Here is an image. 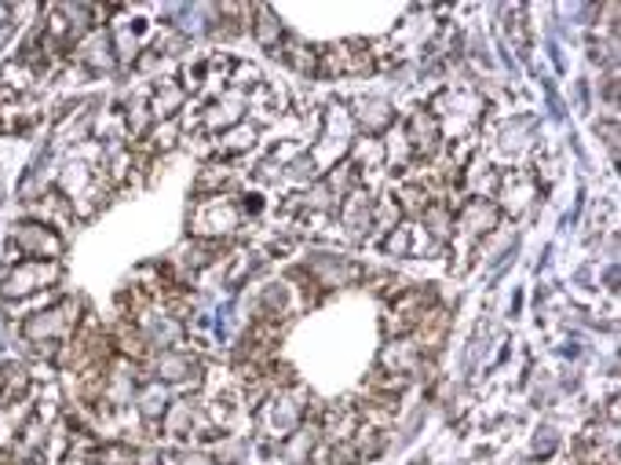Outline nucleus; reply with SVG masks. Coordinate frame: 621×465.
Here are the masks:
<instances>
[{
    "mask_svg": "<svg viewBox=\"0 0 621 465\" xmlns=\"http://www.w3.org/2000/svg\"><path fill=\"white\" fill-rule=\"evenodd\" d=\"M432 304H435L432 290H424V286H406V290H399L395 298H391V309H388V315H384V331L395 334V337H406L413 326L421 323V315L432 309Z\"/></svg>",
    "mask_w": 621,
    "mask_h": 465,
    "instance_id": "7",
    "label": "nucleus"
},
{
    "mask_svg": "<svg viewBox=\"0 0 621 465\" xmlns=\"http://www.w3.org/2000/svg\"><path fill=\"white\" fill-rule=\"evenodd\" d=\"M135 411H140L146 422H161L168 411V389L161 381H143L140 392H135Z\"/></svg>",
    "mask_w": 621,
    "mask_h": 465,
    "instance_id": "21",
    "label": "nucleus"
},
{
    "mask_svg": "<svg viewBox=\"0 0 621 465\" xmlns=\"http://www.w3.org/2000/svg\"><path fill=\"white\" fill-rule=\"evenodd\" d=\"M80 320H85V304H80L77 298H63V301L48 304L44 312L30 315V320H22L19 323V334H22V342L33 348V356L55 363L59 348L74 337Z\"/></svg>",
    "mask_w": 621,
    "mask_h": 465,
    "instance_id": "1",
    "label": "nucleus"
},
{
    "mask_svg": "<svg viewBox=\"0 0 621 465\" xmlns=\"http://www.w3.org/2000/svg\"><path fill=\"white\" fill-rule=\"evenodd\" d=\"M33 121H37V110H30L19 96L11 104H0V132H26Z\"/></svg>",
    "mask_w": 621,
    "mask_h": 465,
    "instance_id": "27",
    "label": "nucleus"
},
{
    "mask_svg": "<svg viewBox=\"0 0 621 465\" xmlns=\"http://www.w3.org/2000/svg\"><path fill=\"white\" fill-rule=\"evenodd\" d=\"M252 268H257L252 253H238V260H235V268H231V275H227V282H231V286H238V282L246 279V271H252Z\"/></svg>",
    "mask_w": 621,
    "mask_h": 465,
    "instance_id": "38",
    "label": "nucleus"
},
{
    "mask_svg": "<svg viewBox=\"0 0 621 465\" xmlns=\"http://www.w3.org/2000/svg\"><path fill=\"white\" fill-rule=\"evenodd\" d=\"M252 15H257V22H249V26H252V33H257V41L268 52L282 55V22L274 19V11L271 8H252Z\"/></svg>",
    "mask_w": 621,
    "mask_h": 465,
    "instance_id": "23",
    "label": "nucleus"
},
{
    "mask_svg": "<svg viewBox=\"0 0 621 465\" xmlns=\"http://www.w3.org/2000/svg\"><path fill=\"white\" fill-rule=\"evenodd\" d=\"M402 220V209L395 195H384V198H373V224L384 231H395V224Z\"/></svg>",
    "mask_w": 621,
    "mask_h": 465,
    "instance_id": "32",
    "label": "nucleus"
},
{
    "mask_svg": "<svg viewBox=\"0 0 621 465\" xmlns=\"http://www.w3.org/2000/svg\"><path fill=\"white\" fill-rule=\"evenodd\" d=\"M231 180H235V173H231V165L227 162H209L198 173V198L201 195H224V187H231Z\"/></svg>",
    "mask_w": 621,
    "mask_h": 465,
    "instance_id": "25",
    "label": "nucleus"
},
{
    "mask_svg": "<svg viewBox=\"0 0 621 465\" xmlns=\"http://www.w3.org/2000/svg\"><path fill=\"white\" fill-rule=\"evenodd\" d=\"M318 422H301L293 429L290 436L282 440V455H285V462L290 465H307V458H310V451L318 447Z\"/></svg>",
    "mask_w": 621,
    "mask_h": 465,
    "instance_id": "19",
    "label": "nucleus"
},
{
    "mask_svg": "<svg viewBox=\"0 0 621 465\" xmlns=\"http://www.w3.org/2000/svg\"><path fill=\"white\" fill-rule=\"evenodd\" d=\"M161 465H216V458L201 447H179V451H168V455L161 458Z\"/></svg>",
    "mask_w": 621,
    "mask_h": 465,
    "instance_id": "33",
    "label": "nucleus"
},
{
    "mask_svg": "<svg viewBox=\"0 0 621 465\" xmlns=\"http://www.w3.org/2000/svg\"><path fill=\"white\" fill-rule=\"evenodd\" d=\"M0 198H4V180H0Z\"/></svg>",
    "mask_w": 621,
    "mask_h": 465,
    "instance_id": "42",
    "label": "nucleus"
},
{
    "mask_svg": "<svg viewBox=\"0 0 621 465\" xmlns=\"http://www.w3.org/2000/svg\"><path fill=\"white\" fill-rule=\"evenodd\" d=\"M227 82H235L238 88H257L260 85V71H257V66L235 63V71H231V77H227Z\"/></svg>",
    "mask_w": 621,
    "mask_h": 465,
    "instance_id": "36",
    "label": "nucleus"
},
{
    "mask_svg": "<svg viewBox=\"0 0 621 465\" xmlns=\"http://www.w3.org/2000/svg\"><path fill=\"white\" fill-rule=\"evenodd\" d=\"M8 15H11V8H8V4H0V30L8 26Z\"/></svg>",
    "mask_w": 621,
    "mask_h": 465,
    "instance_id": "41",
    "label": "nucleus"
},
{
    "mask_svg": "<svg viewBox=\"0 0 621 465\" xmlns=\"http://www.w3.org/2000/svg\"><path fill=\"white\" fill-rule=\"evenodd\" d=\"M63 249H66L63 235L37 220L15 224V228H11V238H8L11 264H19V260H63Z\"/></svg>",
    "mask_w": 621,
    "mask_h": 465,
    "instance_id": "4",
    "label": "nucleus"
},
{
    "mask_svg": "<svg viewBox=\"0 0 621 465\" xmlns=\"http://www.w3.org/2000/svg\"><path fill=\"white\" fill-rule=\"evenodd\" d=\"M74 60L85 66V71H110L113 66V44H110V37L102 30H88L85 37L77 41V48L70 52Z\"/></svg>",
    "mask_w": 621,
    "mask_h": 465,
    "instance_id": "13",
    "label": "nucleus"
},
{
    "mask_svg": "<svg viewBox=\"0 0 621 465\" xmlns=\"http://www.w3.org/2000/svg\"><path fill=\"white\" fill-rule=\"evenodd\" d=\"M282 60H290L301 74H318V52L304 48V44H293L290 52H282Z\"/></svg>",
    "mask_w": 621,
    "mask_h": 465,
    "instance_id": "34",
    "label": "nucleus"
},
{
    "mask_svg": "<svg viewBox=\"0 0 621 465\" xmlns=\"http://www.w3.org/2000/svg\"><path fill=\"white\" fill-rule=\"evenodd\" d=\"M402 136H406L413 158H435V154H439V147H443V125H439V118L432 115V110H413L406 129H402Z\"/></svg>",
    "mask_w": 621,
    "mask_h": 465,
    "instance_id": "9",
    "label": "nucleus"
},
{
    "mask_svg": "<svg viewBox=\"0 0 621 465\" xmlns=\"http://www.w3.org/2000/svg\"><path fill=\"white\" fill-rule=\"evenodd\" d=\"M424 228L432 231V238H439V242H446V238L454 235V209L446 206V202H432L428 209L421 213Z\"/></svg>",
    "mask_w": 621,
    "mask_h": 465,
    "instance_id": "28",
    "label": "nucleus"
},
{
    "mask_svg": "<svg viewBox=\"0 0 621 465\" xmlns=\"http://www.w3.org/2000/svg\"><path fill=\"white\" fill-rule=\"evenodd\" d=\"M183 104H187V93H183V85L172 82V77L157 82L151 99H146V107H151V118L154 121H172L183 110Z\"/></svg>",
    "mask_w": 621,
    "mask_h": 465,
    "instance_id": "16",
    "label": "nucleus"
},
{
    "mask_svg": "<svg viewBox=\"0 0 621 465\" xmlns=\"http://www.w3.org/2000/svg\"><path fill=\"white\" fill-rule=\"evenodd\" d=\"M146 140H151V151H154V154L172 151V147L179 143V121H176V118H172V121H161L157 129L146 132Z\"/></svg>",
    "mask_w": 621,
    "mask_h": 465,
    "instance_id": "31",
    "label": "nucleus"
},
{
    "mask_svg": "<svg viewBox=\"0 0 621 465\" xmlns=\"http://www.w3.org/2000/svg\"><path fill=\"white\" fill-rule=\"evenodd\" d=\"M241 104L238 99H216V104H209L205 107V115H201V129L205 132H216V129H231V125H238V118H241V110H238Z\"/></svg>",
    "mask_w": 621,
    "mask_h": 465,
    "instance_id": "24",
    "label": "nucleus"
},
{
    "mask_svg": "<svg viewBox=\"0 0 621 465\" xmlns=\"http://www.w3.org/2000/svg\"><path fill=\"white\" fill-rule=\"evenodd\" d=\"M446 331H450V315H446L443 309H435V304H432V309L421 315V323L410 331V345L417 348L424 359H432L435 352L443 348Z\"/></svg>",
    "mask_w": 621,
    "mask_h": 465,
    "instance_id": "10",
    "label": "nucleus"
},
{
    "mask_svg": "<svg viewBox=\"0 0 621 465\" xmlns=\"http://www.w3.org/2000/svg\"><path fill=\"white\" fill-rule=\"evenodd\" d=\"M37 82H44V77L33 71V66L22 60V55H15V60L11 63H4L0 66V85L8 88V93H15V96H22V93H30L33 85Z\"/></svg>",
    "mask_w": 621,
    "mask_h": 465,
    "instance_id": "22",
    "label": "nucleus"
},
{
    "mask_svg": "<svg viewBox=\"0 0 621 465\" xmlns=\"http://www.w3.org/2000/svg\"><path fill=\"white\" fill-rule=\"evenodd\" d=\"M30 414H33L30 400L0 403V451H11V444H15V436L22 433V425H26Z\"/></svg>",
    "mask_w": 621,
    "mask_h": 465,
    "instance_id": "20",
    "label": "nucleus"
},
{
    "mask_svg": "<svg viewBox=\"0 0 621 465\" xmlns=\"http://www.w3.org/2000/svg\"><path fill=\"white\" fill-rule=\"evenodd\" d=\"M307 282L310 286H322V290H333V286H348L362 275L359 264H351V260H337V257H318L307 264Z\"/></svg>",
    "mask_w": 621,
    "mask_h": 465,
    "instance_id": "11",
    "label": "nucleus"
},
{
    "mask_svg": "<svg viewBox=\"0 0 621 465\" xmlns=\"http://www.w3.org/2000/svg\"><path fill=\"white\" fill-rule=\"evenodd\" d=\"M410 238H413V231L410 228H395V231H391L388 235V253H406V249H410Z\"/></svg>",
    "mask_w": 621,
    "mask_h": 465,
    "instance_id": "37",
    "label": "nucleus"
},
{
    "mask_svg": "<svg viewBox=\"0 0 621 465\" xmlns=\"http://www.w3.org/2000/svg\"><path fill=\"white\" fill-rule=\"evenodd\" d=\"M359 403L351 400H340L337 407H329L326 418H322L318 433H326L329 444H348V440L359 433Z\"/></svg>",
    "mask_w": 621,
    "mask_h": 465,
    "instance_id": "12",
    "label": "nucleus"
},
{
    "mask_svg": "<svg viewBox=\"0 0 621 465\" xmlns=\"http://www.w3.org/2000/svg\"><path fill=\"white\" fill-rule=\"evenodd\" d=\"M257 143V129L252 125H235L231 132L224 136V140H216V151H220L224 158H231V154H241V151H249V147Z\"/></svg>",
    "mask_w": 621,
    "mask_h": 465,
    "instance_id": "30",
    "label": "nucleus"
},
{
    "mask_svg": "<svg viewBox=\"0 0 621 465\" xmlns=\"http://www.w3.org/2000/svg\"><path fill=\"white\" fill-rule=\"evenodd\" d=\"M301 414H304L301 403H293L290 389H279V392H271L268 400L260 403V429L268 436L285 440L296 425H301Z\"/></svg>",
    "mask_w": 621,
    "mask_h": 465,
    "instance_id": "8",
    "label": "nucleus"
},
{
    "mask_svg": "<svg viewBox=\"0 0 621 465\" xmlns=\"http://www.w3.org/2000/svg\"><path fill=\"white\" fill-rule=\"evenodd\" d=\"M355 162H351V169L355 173H362V169H381L384 165V143L377 140V136H366V140H359L355 143Z\"/></svg>",
    "mask_w": 621,
    "mask_h": 465,
    "instance_id": "29",
    "label": "nucleus"
},
{
    "mask_svg": "<svg viewBox=\"0 0 621 465\" xmlns=\"http://www.w3.org/2000/svg\"><path fill=\"white\" fill-rule=\"evenodd\" d=\"M355 121H359L366 132H384L391 125V107L384 104V99H359Z\"/></svg>",
    "mask_w": 621,
    "mask_h": 465,
    "instance_id": "26",
    "label": "nucleus"
},
{
    "mask_svg": "<svg viewBox=\"0 0 621 465\" xmlns=\"http://www.w3.org/2000/svg\"><path fill=\"white\" fill-rule=\"evenodd\" d=\"M421 363H424V356L410 345V337H399V342H391L381 352V367L391 370V374H402V378H413V374H421Z\"/></svg>",
    "mask_w": 621,
    "mask_h": 465,
    "instance_id": "17",
    "label": "nucleus"
},
{
    "mask_svg": "<svg viewBox=\"0 0 621 465\" xmlns=\"http://www.w3.org/2000/svg\"><path fill=\"white\" fill-rule=\"evenodd\" d=\"M151 370H154V381L172 385V389H190V392H198L201 385H205L201 363L194 359L190 352H183V348H165V352H157L154 363H151Z\"/></svg>",
    "mask_w": 621,
    "mask_h": 465,
    "instance_id": "5",
    "label": "nucleus"
},
{
    "mask_svg": "<svg viewBox=\"0 0 621 465\" xmlns=\"http://www.w3.org/2000/svg\"><path fill=\"white\" fill-rule=\"evenodd\" d=\"M373 71V52L370 44L362 41H344V44H333V48L318 52V74L322 77H359V74H370Z\"/></svg>",
    "mask_w": 621,
    "mask_h": 465,
    "instance_id": "6",
    "label": "nucleus"
},
{
    "mask_svg": "<svg viewBox=\"0 0 621 465\" xmlns=\"http://www.w3.org/2000/svg\"><path fill=\"white\" fill-rule=\"evenodd\" d=\"M359 451L348 440V444H329V465H359Z\"/></svg>",
    "mask_w": 621,
    "mask_h": 465,
    "instance_id": "35",
    "label": "nucleus"
},
{
    "mask_svg": "<svg viewBox=\"0 0 621 465\" xmlns=\"http://www.w3.org/2000/svg\"><path fill=\"white\" fill-rule=\"evenodd\" d=\"M63 279V264L59 260H19L4 271L0 279V301L15 304V301H30L37 293H48L59 286Z\"/></svg>",
    "mask_w": 621,
    "mask_h": 465,
    "instance_id": "2",
    "label": "nucleus"
},
{
    "mask_svg": "<svg viewBox=\"0 0 621 465\" xmlns=\"http://www.w3.org/2000/svg\"><path fill=\"white\" fill-rule=\"evenodd\" d=\"M241 228V206L231 195H201L190 206V231L205 242H224Z\"/></svg>",
    "mask_w": 621,
    "mask_h": 465,
    "instance_id": "3",
    "label": "nucleus"
},
{
    "mask_svg": "<svg viewBox=\"0 0 621 465\" xmlns=\"http://www.w3.org/2000/svg\"><path fill=\"white\" fill-rule=\"evenodd\" d=\"M30 213L33 217L30 220H37V224H48V228L59 231V224H70L74 220V209H70V202H66L59 191H48V195H37L30 202Z\"/></svg>",
    "mask_w": 621,
    "mask_h": 465,
    "instance_id": "18",
    "label": "nucleus"
},
{
    "mask_svg": "<svg viewBox=\"0 0 621 465\" xmlns=\"http://www.w3.org/2000/svg\"><path fill=\"white\" fill-rule=\"evenodd\" d=\"M132 465H161V458L154 455V451H135Z\"/></svg>",
    "mask_w": 621,
    "mask_h": 465,
    "instance_id": "40",
    "label": "nucleus"
},
{
    "mask_svg": "<svg viewBox=\"0 0 621 465\" xmlns=\"http://www.w3.org/2000/svg\"><path fill=\"white\" fill-rule=\"evenodd\" d=\"M498 217H501V209L493 206V202L468 198V202H461V209H457V228L476 238V235H487L498 228Z\"/></svg>",
    "mask_w": 621,
    "mask_h": 465,
    "instance_id": "14",
    "label": "nucleus"
},
{
    "mask_svg": "<svg viewBox=\"0 0 621 465\" xmlns=\"http://www.w3.org/2000/svg\"><path fill=\"white\" fill-rule=\"evenodd\" d=\"M340 224L348 228L355 238H362L366 228L373 224V198H370V191H362V187H355L348 198H340Z\"/></svg>",
    "mask_w": 621,
    "mask_h": 465,
    "instance_id": "15",
    "label": "nucleus"
},
{
    "mask_svg": "<svg viewBox=\"0 0 621 465\" xmlns=\"http://www.w3.org/2000/svg\"><path fill=\"white\" fill-rule=\"evenodd\" d=\"M0 465H41V462H33V458H19L15 451H0Z\"/></svg>",
    "mask_w": 621,
    "mask_h": 465,
    "instance_id": "39",
    "label": "nucleus"
}]
</instances>
